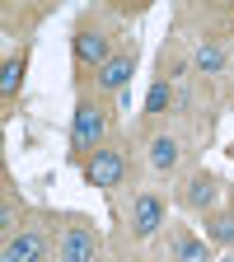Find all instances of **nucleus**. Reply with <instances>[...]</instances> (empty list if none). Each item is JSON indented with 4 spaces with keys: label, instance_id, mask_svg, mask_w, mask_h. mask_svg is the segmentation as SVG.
Here are the masks:
<instances>
[{
    "label": "nucleus",
    "instance_id": "f257e3e1",
    "mask_svg": "<svg viewBox=\"0 0 234 262\" xmlns=\"http://www.w3.org/2000/svg\"><path fill=\"white\" fill-rule=\"evenodd\" d=\"M103 126H108V117H103V108L98 103H75V117H71V150L75 155H94L98 150V141H103Z\"/></svg>",
    "mask_w": 234,
    "mask_h": 262
},
{
    "label": "nucleus",
    "instance_id": "f03ea898",
    "mask_svg": "<svg viewBox=\"0 0 234 262\" xmlns=\"http://www.w3.org/2000/svg\"><path fill=\"white\" fill-rule=\"evenodd\" d=\"M122 178H126V155L117 145H98L84 159V183L89 187H117Z\"/></svg>",
    "mask_w": 234,
    "mask_h": 262
},
{
    "label": "nucleus",
    "instance_id": "7ed1b4c3",
    "mask_svg": "<svg viewBox=\"0 0 234 262\" xmlns=\"http://www.w3.org/2000/svg\"><path fill=\"white\" fill-rule=\"evenodd\" d=\"M131 75H136V52L126 47V52H117L103 71L94 75V89H98V94H122V89L131 84Z\"/></svg>",
    "mask_w": 234,
    "mask_h": 262
},
{
    "label": "nucleus",
    "instance_id": "20e7f679",
    "mask_svg": "<svg viewBox=\"0 0 234 262\" xmlns=\"http://www.w3.org/2000/svg\"><path fill=\"white\" fill-rule=\"evenodd\" d=\"M159 225H164V196L141 192V196H136V206H131V229H136V239L159 234Z\"/></svg>",
    "mask_w": 234,
    "mask_h": 262
},
{
    "label": "nucleus",
    "instance_id": "39448f33",
    "mask_svg": "<svg viewBox=\"0 0 234 262\" xmlns=\"http://www.w3.org/2000/svg\"><path fill=\"white\" fill-rule=\"evenodd\" d=\"M94 253H98V234L89 225H71L61 234V262H94Z\"/></svg>",
    "mask_w": 234,
    "mask_h": 262
},
{
    "label": "nucleus",
    "instance_id": "423d86ee",
    "mask_svg": "<svg viewBox=\"0 0 234 262\" xmlns=\"http://www.w3.org/2000/svg\"><path fill=\"white\" fill-rule=\"evenodd\" d=\"M71 47H75V61L80 66H94V71H103V66L113 61L108 56V38H103V33H94V28H80Z\"/></svg>",
    "mask_w": 234,
    "mask_h": 262
},
{
    "label": "nucleus",
    "instance_id": "0eeeda50",
    "mask_svg": "<svg viewBox=\"0 0 234 262\" xmlns=\"http://www.w3.org/2000/svg\"><path fill=\"white\" fill-rule=\"evenodd\" d=\"M5 253L19 257V262H42L47 257V234L42 229H19V234L5 239Z\"/></svg>",
    "mask_w": 234,
    "mask_h": 262
},
{
    "label": "nucleus",
    "instance_id": "6e6552de",
    "mask_svg": "<svg viewBox=\"0 0 234 262\" xmlns=\"http://www.w3.org/2000/svg\"><path fill=\"white\" fill-rule=\"evenodd\" d=\"M216 192H220L216 173L197 169V173H187V183H183V202H187V206H211V202H216Z\"/></svg>",
    "mask_w": 234,
    "mask_h": 262
},
{
    "label": "nucleus",
    "instance_id": "1a4fd4ad",
    "mask_svg": "<svg viewBox=\"0 0 234 262\" xmlns=\"http://www.w3.org/2000/svg\"><path fill=\"white\" fill-rule=\"evenodd\" d=\"M150 169H159V173H174L178 169V141L174 136H155L150 141Z\"/></svg>",
    "mask_w": 234,
    "mask_h": 262
},
{
    "label": "nucleus",
    "instance_id": "9d476101",
    "mask_svg": "<svg viewBox=\"0 0 234 262\" xmlns=\"http://www.w3.org/2000/svg\"><path fill=\"white\" fill-rule=\"evenodd\" d=\"M174 248H178V262H211V248L197 239V234H187V229H178Z\"/></svg>",
    "mask_w": 234,
    "mask_h": 262
},
{
    "label": "nucleus",
    "instance_id": "9b49d317",
    "mask_svg": "<svg viewBox=\"0 0 234 262\" xmlns=\"http://www.w3.org/2000/svg\"><path fill=\"white\" fill-rule=\"evenodd\" d=\"M169 103H174V89H169V80L159 75V80L145 89V117H159V113L169 108Z\"/></svg>",
    "mask_w": 234,
    "mask_h": 262
},
{
    "label": "nucleus",
    "instance_id": "f8f14e48",
    "mask_svg": "<svg viewBox=\"0 0 234 262\" xmlns=\"http://www.w3.org/2000/svg\"><path fill=\"white\" fill-rule=\"evenodd\" d=\"M24 66H28V56H10V61H5V75H0V94H5V98L19 94V84H24Z\"/></svg>",
    "mask_w": 234,
    "mask_h": 262
},
{
    "label": "nucleus",
    "instance_id": "ddd939ff",
    "mask_svg": "<svg viewBox=\"0 0 234 262\" xmlns=\"http://www.w3.org/2000/svg\"><path fill=\"white\" fill-rule=\"evenodd\" d=\"M197 71H202V75H220L225 71V52L216 42H202V47H197Z\"/></svg>",
    "mask_w": 234,
    "mask_h": 262
},
{
    "label": "nucleus",
    "instance_id": "4468645a",
    "mask_svg": "<svg viewBox=\"0 0 234 262\" xmlns=\"http://www.w3.org/2000/svg\"><path fill=\"white\" fill-rule=\"evenodd\" d=\"M211 239L216 244H234V215H211Z\"/></svg>",
    "mask_w": 234,
    "mask_h": 262
},
{
    "label": "nucleus",
    "instance_id": "2eb2a0df",
    "mask_svg": "<svg viewBox=\"0 0 234 262\" xmlns=\"http://www.w3.org/2000/svg\"><path fill=\"white\" fill-rule=\"evenodd\" d=\"M0 262H19V257H10V253H0Z\"/></svg>",
    "mask_w": 234,
    "mask_h": 262
},
{
    "label": "nucleus",
    "instance_id": "dca6fc26",
    "mask_svg": "<svg viewBox=\"0 0 234 262\" xmlns=\"http://www.w3.org/2000/svg\"><path fill=\"white\" fill-rule=\"evenodd\" d=\"M169 262H178V257H169Z\"/></svg>",
    "mask_w": 234,
    "mask_h": 262
}]
</instances>
